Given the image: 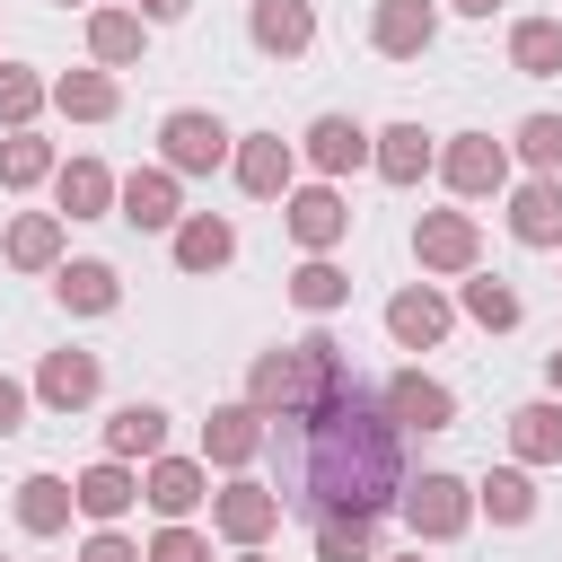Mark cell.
Instances as JSON below:
<instances>
[{
  "label": "cell",
  "instance_id": "26",
  "mask_svg": "<svg viewBox=\"0 0 562 562\" xmlns=\"http://www.w3.org/2000/svg\"><path fill=\"white\" fill-rule=\"evenodd\" d=\"M105 457H167V413L158 404H123V413H105Z\"/></svg>",
  "mask_w": 562,
  "mask_h": 562
},
{
  "label": "cell",
  "instance_id": "10",
  "mask_svg": "<svg viewBox=\"0 0 562 562\" xmlns=\"http://www.w3.org/2000/svg\"><path fill=\"white\" fill-rule=\"evenodd\" d=\"M448 325H457V307H448L430 281H413V290H395V299H386V334H395L404 351H430V342H448Z\"/></svg>",
  "mask_w": 562,
  "mask_h": 562
},
{
  "label": "cell",
  "instance_id": "13",
  "mask_svg": "<svg viewBox=\"0 0 562 562\" xmlns=\"http://www.w3.org/2000/svg\"><path fill=\"white\" fill-rule=\"evenodd\" d=\"M378 158V132H360L351 114H316L307 123V167L316 176H351V167H369Z\"/></svg>",
  "mask_w": 562,
  "mask_h": 562
},
{
  "label": "cell",
  "instance_id": "8",
  "mask_svg": "<svg viewBox=\"0 0 562 562\" xmlns=\"http://www.w3.org/2000/svg\"><path fill=\"white\" fill-rule=\"evenodd\" d=\"M228 167H237V184H246L255 202H290V167H299V149H290L281 132H246Z\"/></svg>",
  "mask_w": 562,
  "mask_h": 562
},
{
  "label": "cell",
  "instance_id": "39",
  "mask_svg": "<svg viewBox=\"0 0 562 562\" xmlns=\"http://www.w3.org/2000/svg\"><path fill=\"white\" fill-rule=\"evenodd\" d=\"M79 562H149V553H140L132 536H114V527H97V536L79 544Z\"/></svg>",
  "mask_w": 562,
  "mask_h": 562
},
{
  "label": "cell",
  "instance_id": "38",
  "mask_svg": "<svg viewBox=\"0 0 562 562\" xmlns=\"http://www.w3.org/2000/svg\"><path fill=\"white\" fill-rule=\"evenodd\" d=\"M140 553H149V562H211V536H193V527H158Z\"/></svg>",
  "mask_w": 562,
  "mask_h": 562
},
{
  "label": "cell",
  "instance_id": "37",
  "mask_svg": "<svg viewBox=\"0 0 562 562\" xmlns=\"http://www.w3.org/2000/svg\"><path fill=\"white\" fill-rule=\"evenodd\" d=\"M316 562H378L369 518H334V527H316Z\"/></svg>",
  "mask_w": 562,
  "mask_h": 562
},
{
  "label": "cell",
  "instance_id": "40",
  "mask_svg": "<svg viewBox=\"0 0 562 562\" xmlns=\"http://www.w3.org/2000/svg\"><path fill=\"white\" fill-rule=\"evenodd\" d=\"M9 430H26V386H18V378H0V439H9Z\"/></svg>",
  "mask_w": 562,
  "mask_h": 562
},
{
  "label": "cell",
  "instance_id": "27",
  "mask_svg": "<svg viewBox=\"0 0 562 562\" xmlns=\"http://www.w3.org/2000/svg\"><path fill=\"white\" fill-rule=\"evenodd\" d=\"M70 509H79V492H70L61 474H26V483H18V527H26V536H61Z\"/></svg>",
  "mask_w": 562,
  "mask_h": 562
},
{
  "label": "cell",
  "instance_id": "35",
  "mask_svg": "<svg viewBox=\"0 0 562 562\" xmlns=\"http://www.w3.org/2000/svg\"><path fill=\"white\" fill-rule=\"evenodd\" d=\"M465 316H474L483 334H509L527 307H518V290H509V281H465Z\"/></svg>",
  "mask_w": 562,
  "mask_h": 562
},
{
  "label": "cell",
  "instance_id": "25",
  "mask_svg": "<svg viewBox=\"0 0 562 562\" xmlns=\"http://www.w3.org/2000/svg\"><path fill=\"white\" fill-rule=\"evenodd\" d=\"M509 457H518V465H562V404H553V395L509 413Z\"/></svg>",
  "mask_w": 562,
  "mask_h": 562
},
{
  "label": "cell",
  "instance_id": "12",
  "mask_svg": "<svg viewBox=\"0 0 562 562\" xmlns=\"http://www.w3.org/2000/svg\"><path fill=\"white\" fill-rule=\"evenodd\" d=\"M430 35H439V9H430V0H378V9H369V44H378L386 61L430 53Z\"/></svg>",
  "mask_w": 562,
  "mask_h": 562
},
{
  "label": "cell",
  "instance_id": "18",
  "mask_svg": "<svg viewBox=\"0 0 562 562\" xmlns=\"http://www.w3.org/2000/svg\"><path fill=\"white\" fill-rule=\"evenodd\" d=\"M509 237L518 246H562V176H527L509 193Z\"/></svg>",
  "mask_w": 562,
  "mask_h": 562
},
{
  "label": "cell",
  "instance_id": "31",
  "mask_svg": "<svg viewBox=\"0 0 562 562\" xmlns=\"http://www.w3.org/2000/svg\"><path fill=\"white\" fill-rule=\"evenodd\" d=\"M140 26H149L140 9H97V18H88V53H97L105 70H123V61H140Z\"/></svg>",
  "mask_w": 562,
  "mask_h": 562
},
{
  "label": "cell",
  "instance_id": "20",
  "mask_svg": "<svg viewBox=\"0 0 562 562\" xmlns=\"http://www.w3.org/2000/svg\"><path fill=\"white\" fill-rule=\"evenodd\" d=\"M369 167H378L386 184H422V176L439 167V149H430V132H422V123H386V132H378V158H369Z\"/></svg>",
  "mask_w": 562,
  "mask_h": 562
},
{
  "label": "cell",
  "instance_id": "30",
  "mask_svg": "<svg viewBox=\"0 0 562 562\" xmlns=\"http://www.w3.org/2000/svg\"><path fill=\"white\" fill-rule=\"evenodd\" d=\"M53 105H61L70 123H105V114L123 105V88H114L105 70H61V79H53Z\"/></svg>",
  "mask_w": 562,
  "mask_h": 562
},
{
  "label": "cell",
  "instance_id": "43",
  "mask_svg": "<svg viewBox=\"0 0 562 562\" xmlns=\"http://www.w3.org/2000/svg\"><path fill=\"white\" fill-rule=\"evenodd\" d=\"M448 9H457V18H492L501 0H448Z\"/></svg>",
  "mask_w": 562,
  "mask_h": 562
},
{
  "label": "cell",
  "instance_id": "1",
  "mask_svg": "<svg viewBox=\"0 0 562 562\" xmlns=\"http://www.w3.org/2000/svg\"><path fill=\"white\" fill-rule=\"evenodd\" d=\"M263 457H272V492L290 518L307 527H334V518H386L404 501V448H395V422H386V395L342 360H325V378L263 422Z\"/></svg>",
  "mask_w": 562,
  "mask_h": 562
},
{
  "label": "cell",
  "instance_id": "7",
  "mask_svg": "<svg viewBox=\"0 0 562 562\" xmlns=\"http://www.w3.org/2000/svg\"><path fill=\"white\" fill-rule=\"evenodd\" d=\"M378 395H386V422H395V430H448V422H457V395H448L439 378H422V369H395Z\"/></svg>",
  "mask_w": 562,
  "mask_h": 562
},
{
  "label": "cell",
  "instance_id": "34",
  "mask_svg": "<svg viewBox=\"0 0 562 562\" xmlns=\"http://www.w3.org/2000/svg\"><path fill=\"white\" fill-rule=\"evenodd\" d=\"M44 105H53V88H44L35 70H18V61H0V123H9V132H26V123H35Z\"/></svg>",
  "mask_w": 562,
  "mask_h": 562
},
{
  "label": "cell",
  "instance_id": "42",
  "mask_svg": "<svg viewBox=\"0 0 562 562\" xmlns=\"http://www.w3.org/2000/svg\"><path fill=\"white\" fill-rule=\"evenodd\" d=\"M544 386H553V404H562V351H544Z\"/></svg>",
  "mask_w": 562,
  "mask_h": 562
},
{
  "label": "cell",
  "instance_id": "5",
  "mask_svg": "<svg viewBox=\"0 0 562 562\" xmlns=\"http://www.w3.org/2000/svg\"><path fill=\"white\" fill-rule=\"evenodd\" d=\"M281 518H290V509H281V492H272V483H228V492H211V527H220L237 553H255Z\"/></svg>",
  "mask_w": 562,
  "mask_h": 562
},
{
  "label": "cell",
  "instance_id": "16",
  "mask_svg": "<svg viewBox=\"0 0 562 562\" xmlns=\"http://www.w3.org/2000/svg\"><path fill=\"white\" fill-rule=\"evenodd\" d=\"M114 211H123L132 228H176V220H184V202H176V167H132L123 193H114Z\"/></svg>",
  "mask_w": 562,
  "mask_h": 562
},
{
  "label": "cell",
  "instance_id": "17",
  "mask_svg": "<svg viewBox=\"0 0 562 562\" xmlns=\"http://www.w3.org/2000/svg\"><path fill=\"white\" fill-rule=\"evenodd\" d=\"M97 386H105L97 351H44V369H35V395H44L53 413H79V404H97Z\"/></svg>",
  "mask_w": 562,
  "mask_h": 562
},
{
  "label": "cell",
  "instance_id": "41",
  "mask_svg": "<svg viewBox=\"0 0 562 562\" xmlns=\"http://www.w3.org/2000/svg\"><path fill=\"white\" fill-rule=\"evenodd\" d=\"M184 9H193V0H140V18H149V26H167V18H184Z\"/></svg>",
  "mask_w": 562,
  "mask_h": 562
},
{
  "label": "cell",
  "instance_id": "2",
  "mask_svg": "<svg viewBox=\"0 0 562 562\" xmlns=\"http://www.w3.org/2000/svg\"><path fill=\"white\" fill-rule=\"evenodd\" d=\"M404 527H413V544H448V536H465V518H474V483L465 474H422V483H404Z\"/></svg>",
  "mask_w": 562,
  "mask_h": 562
},
{
  "label": "cell",
  "instance_id": "9",
  "mask_svg": "<svg viewBox=\"0 0 562 562\" xmlns=\"http://www.w3.org/2000/svg\"><path fill=\"white\" fill-rule=\"evenodd\" d=\"M281 211H290V237H299L307 255H334V246L351 237V202H342L334 184H307V193H290Z\"/></svg>",
  "mask_w": 562,
  "mask_h": 562
},
{
  "label": "cell",
  "instance_id": "28",
  "mask_svg": "<svg viewBox=\"0 0 562 562\" xmlns=\"http://www.w3.org/2000/svg\"><path fill=\"white\" fill-rule=\"evenodd\" d=\"M509 70L518 79H562V18H518L509 26Z\"/></svg>",
  "mask_w": 562,
  "mask_h": 562
},
{
  "label": "cell",
  "instance_id": "32",
  "mask_svg": "<svg viewBox=\"0 0 562 562\" xmlns=\"http://www.w3.org/2000/svg\"><path fill=\"white\" fill-rule=\"evenodd\" d=\"M44 176H61L53 140H35V132H9V140H0V184H9V193H26V184H44Z\"/></svg>",
  "mask_w": 562,
  "mask_h": 562
},
{
  "label": "cell",
  "instance_id": "14",
  "mask_svg": "<svg viewBox=\"0 0 562 562\" xmlns=\"http://www.w3.org/2000/svg\"><path fill=\"white\" fill-rule=\"evenodd\" d=\"M255 457H263V413H255V404H220V413L202 422V465H228V474H237V465H255Z\"/></svg>",
  "mask_w": 562,
  "mask_h": 562
},
{
  "label": "cell",
  "instance_id": "44",
  "mask_svg": "<svg viewBox=\"0 0 562 562\" xmlns=\"http://www.w3.org/2000/svg\"><path fill=\"white\" fill-rule=\"evenodd\" d=\"M237 562H272V553H263V544H255V553H237Z\"/></svg>",
  "mask_w": 562,
  "mask_h": 562
},
{
  "label": "cell",
  "instance_id": "15",
  "mask_svg": "<svg viewBox=\"0 0 562 562\" xmlns=\"http://www.w3.org/2000/svg\"><path fill=\"white\" fill-rule=\"evenodd\" d=\"M246 26H255V44H263L272 61H299V53L316 44V0H255Z\"/></svg>",
  "mask_w": 562,
  "mask_h": 562
},
{
  "label": "cell",
  "instance_id": "24",
  "mask_svg": "<svg viewBox=\"0 0 562 562\" xmlns=\"http://www.w3.org/2000/svg\"><path fill=\"white\" fill-rule=\"evenodd\" d=\"M474 509H483L492 527H527V518H536V474H527V465H492V474L474 483Z\"/></svg>",
  "mask_w": 562,
  "mask_h": 562
},
{
  "label": "cell",
  "instance_id": "22",
  "mask_svg": "<svg viewBox=\"0 0 562 562\" xmlns=\"http://www.w3.org/2000/svg\"><path fill=\"white\" fill-rule=\"evenodd\" d=\"M228 255H237V228H228L220 211H184V220H176V263H184V272H220Z\"/></svg>",
  "mask_w": 562,
  "mask_h": 562
},
{
  "label": "cell",
  "instance_id": "11",
  "mask_svg": "<svg viewBox=\"0 0 562 562\" xmlns=\"http://www.w3.org/2000/svg\"><path fill=\"white\" fill-rule=\"evenodd\" d=\"M140 501H149L167 527H184V509H202V501H211V474H202L193 457H149V474H140Z\"/></svg>",
  "mask_w": 562,
  "mask_h": 562
},
{
  "label": "cell",
  "instance_id": "46",
  "mask_svg": "<svg viewBox=\"0 0 562 562\" xmlns=\"http://www.w3.org/2000/svg\"><path fill=\"white\" fill-rule=\"evenodd\" d=\"M404 562H422V553H404Z\"/></svg>",
  "mask_w": 562,
  "mask_h": 562
},
{
  "label": "cell",
  "instance_id": "23",
  "mask_svg": "<svg viewBox=\"0 0 562 562\" xmlns=\"http://www.w3.org/2000/svg\"><path fill=\"white\" fill-rule=\"evenodd\" d=\"M53 290H61L70 316H114V307H123V281H114V263H97V255H88V263H61Z\"/></svg>",
  "mask_w": 562,
  "mask_h": 562
},
{
  "label": "cell",
  "instance_id": "19",
  "mask_svg": "<svg viewBox=\"0 0 562 562\" xmlns=\"http://www.w3.org/2000/svg\"><path fill=\"white\" fill-rule=\"evenodd\" d=\"M70 492H79V518H97V527H114V518H123V509L140 501V474H132L123 457H97V465H88V474H79Z\"/></svg>",
  "mask_w": 562,
  "mask_h": 562
},
{
  "label": "cell",
  "instance_id": "36",
  "mask_svg": "<svg viewBox=\"0 0 562 562\" xmlns=\"http://www.w3.org/2000/svg\"><path fill=\"white\" fill-rule=\"evenodd\" d=\"M518 158H527L536 176H562V114H527V123H518Z\"/></svg>",
  "mask_w": 562,
  "mask_h": 562
},
{
  "label": "cell",
  "instance_id": "45",
  "mask_svg": "<svg viewBox=\"0 0 562 562\" xmlns=\"http://www.w3.org/2000/svg\"><path fill=\"white\" fill-rule=\"evenodd\" d=\"M61 9H79V0H61Z\"/></svg>",
  "mask_w": 562,
  "mask_h": 562
},
{
  "label": "cell",
  "instance_id": "29",
  "mask_svg": "<svg viewBox=\"0 0 562 562\" xmlns=\"http://www.w3.org/2000/svg\"><path fill=\"white\" fill-rule=\"evenodd\" d=\"M53 193H61V211H70V220H105L123 184H114V176H105L97 158H70V167L53 176Z\"/></svg>",
  "mask_w": 562,
  "mask_h": 562
},
{
  "label": "cell",
  "instance_id": "33",
  "mask_svg": "<svg viewBox=\"0 0 562 562\" xmlns=\"http://www.w3.org/2000/svg\"><path fill=\"white\" fill-rule=\"evenodd\" d=\"M290 299H299V307H307V316H334V307H342V299H351V281H342V272H334V263H325V255H307V263H299V272H290Z\"/></svg>",
  "mask_w": 562,
  "mask_h": 562
},
{
  "label": "cell",
  "instance_id": "4",
  "mask_svg": "<svg viewBox=\"0 0 562 562\" xmlns=\"http://www.w3.org/2000/svg\"><path fill=\"white\" fill-rule=\"evenodd\" d=\"M439 176H448V193L483 202V193L509 184V140H492V132H457V140L439 149Z\"/></svg>",
  "mask_w": 562,
  "mask_h": 562
},
{
  "label": "cell",
  "instance_id": "6",
  "mask_svg": "<svg viewBox=\"0 0 562 562\" xmlns=\"http://www.w3.org/2000/svg\"><path fill=\"white\" fill-rule=\"evenodd\" d=\"M413 255H422V272H474V255H483V228H474V211H422V228H413Z\"/></svg>",
  "mask_w": 562,
  "mask_h": 562
},
{
  "label": "cell",
  "instance_id": "21",
  "mask_svg": "<svg viewBox=\"0 0 562 562\" xmlns=\"http://www.w3.org/2000/svg\"><path fill=\"white\" fill-rule=\"evenodd\" d=\"M0 255H9L18 272H53V263H61V211H18L9 237H0Z\"/></svg>",
  "mask_w": 562,
  "mask_h": 562
},
{
  "label": "cell",
  "instance_id": "3",
  "mask_svg": "<svg viewBox=\"0 0 562 562\" xmlns=\"http://www.w3.org/2000/svg\"><path fill=\"white\" fill-rule=\"evenodd\" d=\"M158 149H167V167H176V176H211L220 158H237V149H228V123H220V114H202V105H176V114L158 123Z\"/></svg>",
  "mask_w": 562,
  "mask_h": 562
}]
</instances>
